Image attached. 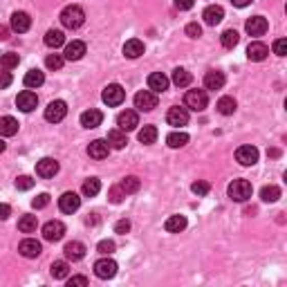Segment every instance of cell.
<instances>
[{"instance_id":"cell-9","label":"cell","mask_w":287,"mask_h":287,"mask_svg":"<svg viewBox=\"0 0 287 287\" xmlns=\"http://www.w3.org/2000/svg\"><path fill=\"white\" fill-rule=\"evenodd\" d=\"M95 274L99 278H103V280H108V278H113L115 274H117V262L113 260V258H99L97 262H95Z\"/></svg>"},{"instance_id":"cell-21","label":"cell","mask_w":287,"mask_h":287,"mask_svg":"<svg viewBox=\"0 0 287 287\" xmlns=\"http://www.w3.org/2000/svg\"><path fill=\"white\" fill-rule=\"evenodd\" d=\"M267 18H262V16H254V18L247 20V25H245V29H247L249 36H262V34L267 32Z\"/></svg>"},{"instance_id":"cell-36","label":"cell","mask_w":287,"mask_h":287,"mask_svg":"<svg viewBox=\"0 0 287 287\" xmlns=\"http://www.w3.org/2000/svg\"><path fill=\"white\" fill-rule=\"evenodd\" d=\"M70 274V265L65 260H54L52 262V276H54L56 280H65Z\"/></svg>"},{"instance_id":"cell-23","label":"cell","mask_w":287,"mask_h":287,"mask_svg":"<svg viewBox=\"0 0 287 287\" xmlns=\"http://www.w3.org/2000/svg\"><path fill=\"white\" fill-rule=\"evenodd\" d=\"M267 54H269V48L265 43H260V40H254V43L247 48V58H249V61H256V63L265 61Z\"/></svg>"},{"instance_id":"cell-10","label":"cell","mask_w":287,"mask_h":287,"mask_svg":"<svg viewBox=\"0 0 287 287\" xmlns=\"http://www.w3.org/2000/svg\"><path fill=\"white\" fill-rule=\"evenodd\" d=\"M79 207H81V197L74 191H68L58 197V209H61L63 213H74Z\"/></svg>"},{"instance_id":"cell-53","label":"cell","mask_w":287,"mask_h":287,"mask_svg":"<svg viewBox=\"0 0 287 287\" xmlns=\"http://www.w3.org/2000/svg\"><path fill=\"white\" fill-rule=\"evenodd\" d=\"M193 5H195V0H175V7H178L180 11H186V9H191Z\"/></svg>"},{"instance_id":"cell-22","label":"cell","mask_w":287,"mask_h":287,"mask_svg":"<svg viewBox=\"0 0 287 287\" xmlns=\"http://www.w3.org/2000/svg\"><path fill=\"white\" fill-rule=\"evenodd\" d=\"M83 54H85L83 40H72V43L65 45V54H63V58H65V61H79V58H83Z\"/></svg>"},{"instance_id":"cell-34","label":"cell","mask_w":287,"mask_h":287,"mask_svg":"<svg viewBox=\"0 0 287 287\" xmlns=\"http://www.w3.org/2000/svg\"><path fill=\"white\" fill-rule=\"evenodd\" d=\"M45 83V74L40 70H29L25 74V85L27 87H40Z\"/></svg>"},{"instance_id":"cell-52","label":"cell","mask_w":287,"mask_h":287,"mask_svg":"<svg viewBox=\"0 0 287 287\" xmlns=\"http://www.w3.org/2000/svg\"><path fill=\"white\" fill-rule=\"evenodd\" d=\"M115 231L117 233H128V231H130V220H119L115 225Z\"/></svg>"},{"instance_id":"cell-8","label":"cell","mask_w":287,"mask_h":287,"mask_svg":"<svg viewBox=\"0 0 287 287\" xmlns=\"http://www.w3.org/2000/svg\"><path fill=\"white\" fill-rule=\"evenodd\" d=\"M117 126H119V130L130 133L139 126V115L135 110H124V113L117 115Z\"/></svg>"},{"instance_id":"cell-55","label":"cell","mask_w":287,"mask_h":287,"mask_svg":"<svg viewBox=\"0 0 287 287\" xmlns=\"http://www.w3.org/2000/svg\"><path fill=\"white\" fill-rule=\"evenodd\" d=\"M11 215V207L9 204H0V220H7Z\"/></svg>"},{"instance_id":"cell-35","label":"cell","mask_w":287,"mask_h":287,"mask_svg":"<svg viewBox=\"0 0 287 287\" xmlns=\"http://www.w3.org/2000/svg\"><path fill=\"white\" fill-rule=\"evenodd\" d=\"M166 144L171 146V148H182V146L189 144V135H186V133H180V130H175V133H171V135L166 137Z\"/></svg>"},{"instance_id":"cell-49","label":"cell","mask_w":287,"mask_h":287,"mask_svg":"<svg viewBox=\"0 0 287 287\" xmlns=\"http://www.w3.org/2000/svg\"><path fill=\"white\" fill-rule=\"evenodd\" d=\"M186 36L200 38V36H202V27L197 25V23H189V25H186Z\"/></svg>"},{"instance_id":"cell-48","label":"cell","mask_w":287,"mask_h":287,"mask_svg":"<svg viewBox=\"0 0 287 287\" xmlns=\"http://www.w3.org/2000/svg\"><path fill=\"white\" fill-rule=\"evenodd\" d=\"M191 191L195 193V195L202 197V195H207V193L211 191V186H209V182H202V180H200V182H195V184L191 186Z\"/></svg>"},{"instance_id":"cell-19","label":"cell","mask_w":287,"mask_h":287,"mask_svg":"<svg viewBox=\"0 0 287 287\" xmlns=\"http://www.w3.org/2000/svg\"><path fill=\"white\" fill-rule=\"evenodd\" d=\"M110 153V146L105 139H95L90 146H87V155L92 157V160H105Z\"/></svg>"},{"instance_id":"cell-59","label":"cell","mask_w":287,"mask_h":287,"mask_svg":"<svg viewBox=\"0 0 287 287\" xmlns=\"http://www.w3.org/2000/svg\"><path fill=\"white\" fill-rule=\"evenodd\" d=\"M0 56H3V54H0Z\"/></svg>"},{"instance_id":"cell-25","label":"cell","mask_w":287,"mask_h":287,"mask_svg":"<svg viewBox=\"0 0 287 287\" xmlns=\"http://www.w3.org/2000/svg\"><path fill=\"white\" fill-rule=\"evenodd\" d=\"M168 87V79L164 77L162 72H153L148 77V90L155 92V95H160V92H164Z\"/></svg>"},{"instance_id":"cell-27","label":"cell","mask_w":287,"mask_h":287,"mask_svg":"<svg viewBox=\"0 0 287 287\" xmlns=\"http://www.w3.org/2000/svg\"><path fill=\"white\" fill-rule=\"evenodd\" d=\"M108 146H113V148L117 150H121V148H126V144H128V137H126V133L124 130H119V128H115V130H110L108 133Z\"/></svg>"},{"instance_id":"cell-2","label":"cell","mask_w":287,"mask_h":287,"mask_svg":"<svg viewBox=\"0 0 287 287\" xmlns=\"http://www.w3.org/2000/svg\"><path fill=\"white\" fill-rule=\"evenodd\" d=\"M227 193H229V197L233 202H247L251 197V193H254V189H251V184L247 180H233L229 184V189H227Z\"/></svg>"},{"instance_id":"cell-6","label":"cell","mask_w":287,"mask_h":287,"mask_svg":"<svg viewBox=\"0 0 287 287\" xmlns=\"http://www.w3.org/2000/svg\"><path fill=\"white\" fill-rule=\"evenodd\" d=\"M63 236H65V225L61 220H50L43 225V238L48 242H58Z\"/></svg>"},{"instance_id":"cell-18","label":"cell","mask_w":287,"mask_h":287,"mask_svg":"<svg viewBox=\"0 0 287 287\" xmlns=\"http://www.w3.org/2000/svg\"><path fill=\"white\" fill-rule=\"evenodd\" d=\"M85 245L83 242H79V240H72V242H68L65 245V249H63V254H65V258L68 260H72V262H77L81 260L85 256Z\"/></svg>"},{"instance_id":"cell-24","label":"cell","mask_w":287,"mask_h":287,"mask_svg":"<svg viewBox=\"0 0 287 287\" xmlns=\"http://www.w3.org/2000/svg\"><path fill=\"white\" fill-rule=\"evenodd\" d=\"M222 85H225V74H222L220 70H209V72L204 74V87H207V90H220Z\"/></svg>"},{"instance_id":"cell-26","label":"cell","mask_w":287,"mask_h":287,"mask_svg":"<svg viewBox=\"0 0 287 287\" xmlns=\"http://www.w3.org/2000/svg\"><path fill=\"white\" fill-rule=\"evenodd\" d=\"M18 133V121L14 117H0V137H14Z\"/></svg>"},{"instance_id":"cell-13","label":"cell","mask_w":287,"mask_h":287,"mask_svg":"<svg viewBox=\"0 0 287 287\" xmlns=\"http://www.w3.org/2000/svg\"><path fill=\"white\" fill-rule=\"evenodd\" d=\"M58 173V162L52 160V157H43L40 162H36V175L38 178H54Z\"/></svg>"},{"instance_id":"cell-33","label":"cell","mask_w":287,"mask_h":287,"mask_svg":"<svg viewBox=\"0 0 287 287\" xmlns=\"http://www.w3.org/2000/svg\"><path fill=\"white\" fill-rule=\"evenodd\" d=\"M121 189H124L126 195H130V193H137L142 189V180L137 178V175H128V178L121 180Z\"/></svg>"},{"instance_id":"cell-17","label":"cell","mask_w":287,"mask_h":287,"mask_svg":"<svg viewBox=\"0 0 287 287\" xmlns=\"http://www.w3.org/2000/svg\"><path fill=\"white\" fill-rule=\"evenodd\" d=\"M101 121H103V113L101 110H97V108H90V110H85L83 115H81V126L83 128H97V126H101Z\"/></svg>"},{"instance_id":"cell-50","label":"cell","mask_w":287,"mask_h":287,"mask_svg":"<svg viewBox=\"0 0 287 287\" xmlns=\"http://www.w3.org/2000/svg\"><path fill=\"white\" fill-rule=\"evenodd\" d=\"M274 54H278V56H285L287 54V40L285 38L274 40Z\"/></svg>"},{"instance_id":"cell-12","label":"cell","mask_w":287,"mask_h":287,"mask_svg":"<svg viewBox=\"0 0 287 287\" xmlns=\"http://www.w3.org/2000/svg\"><path fill=\"white\" fill-rule=\"evenodd\" d=\"M236 160L242 164V166H254L258 162V148L256 146H240L236 150Z\"/></svg>"},{"instance_id":"cell-40","label":"cell","mask_w":287,"mask_h":287,"mask_svg":"<svg viewBox=\"0 0 287 287\" xmlns=\"http://www.w3.org/2000/svg\"><path fill=\"white\" fill-rule=\"evenodd\" d=\"M278 197H280V189H278V186H274V184L262 186V191H260V200L262 202H278Z\"/></svg>"},{"instance_id":"cell-11","label":"cell","mask_w":287,"mask_h":287,"mask_svg":"<svg viewBox=\"0 0 287 287\" xmlns=\"http://www.w3.org/2000/svg\"><path fill=\"white\" fill-rule=\"evenodd\" d=\"M166 121H168V126H175V128L186 126L189 124V110L180 108V105H173V108L166 113Z\"/></svg>"},{"instance_id":"cell-46","label":"cell","mask_w":287,"mask_h":287,"mask_svg":"<svg viewBox=\"0 0 287 287\" xmlns=\"http://www.w3.org/2000/svg\"><path fill=\"white\" fill-rule=\"evenodd\" d=\"M97 251L99 254H103V256H110L115 251V242L113 240H101V242L97 245Z\"/></svg>"},{"instance_id":"cell-39","label":"cell","mask_w":287,"mask_h":287,"mask_svg":"<svg viewBox=\"0 0 287 287\" xmlns=\"http://www.w3.org/2000/svg\"><path fill=\"white\" fill-rule=\"evenodd\" d=\"M36 227H38L36 215H23V218L18 220V229L23 233H34V231H36Z\"/></svg>"},{"instance_id":"cell-57","label":"cell","mask_w":287,"mask_h":287,"mask_svg":"<svg viewBox=\"0 0 287 287\" xmlns=\"http://www.w3.org/2000/svg\"><path fill=\"white\" fill-rule=\"evenodd\" d=\"M233 5H236V7H247V5L251 3V0H231Z\"/></svg>"},{"instance_id":"cell-56","label":"cell","mask_w":287,"mask_h":287,"mask_svg":"<svg viewBox=\"0 0 287 287\" xmlns=\"http://www.w3.org/2000/svg\"><path fill=\"white\" fill-rule=\"evenodd\" d=\"M7 34H9V29L7 27H3V25H0V40H7L9 36H7Z\"/></svg>"},{"instance_id":"cell-47","label":"cell","mask_w":287,"mask_h":287,"mask_svg":"<svg viewBox=\"0 0 287 287\" xmlns=\"http://www.w3.org/2000/svg\"><path fill=\"white\" fill-rule=\"evenodd\" d=\"M48 204H50V195H48V193H40V195H36L32 200V207L34 209H45Z\"/></svg>"},{"instance_id":"cell-1","label":"cell","mask_w":287,"mask_h":287,"mask_svg":"<svg viewBox=\"0 0 287 287\" xmlns=\"http://www.w3.org/2000/svg\"><path fill=\"white\" fill-rule=\"evenodd\" d=\"M61 23H63V27H68V29H79L81 25L85 23V11L79 7V5H68L65 9L61 11Z\"/></svg>"},{"instance_id":"cell-43","label":"cell","mask_w":287,"mask_h":287,"mask_svg":"<svg viewBox=\"0 0 287 287\" xmlns=\"http://www.w3.org/2000/svg\"><path fill=\"white\" fill-rule=\"evenodd\" d=\"M63 63H65V58H63L61 54H50L48 58H45V65H48L50 70H61Z\"/></svg>"},{"instance_id":"cell-58","label":"cell","mask_w":287,"mask_h":287,"mask_svg":"<svg viewBox=\"0 0 287 287\" xmlns=\"http://www.w3.org/2000/svg\"><path fill=\"white\" fill-rule=\"evenodd\" d=\"M3 150H5V142H3V139H0V153H3Z\"/></svg>"},{"instance_id":"cell-41","label":"cell","mask_w":287,"mask_h":287,"mask_svg":"<svg viewBox=\"0 0 287 287\" xmlns=\"http://www.w3.org/2000/svg\"><path fill=\"white\" fill-rule=\"evenodd\" d=\"M81 191H83L85 197H95L97 193L101 191V182H99L97 178H90V180H85V182H83V189H81Z\"/></svg>"},{"instance_id":"cell-14","label":"cell","mask_w":287,"mask_h":287,"mask_svg":"<svg viewBox=\"0 0 287 287\" xmlns=\"http://www.w3.org/2000/svg\"><path fill=\"white\" fill-rule=\"evenodd\" d=\"M16 105H18V110H23V113H32L38 105V97L34 95L32 90H23L20 95L16 97Z\"/></svg>"},{"instance_id":"cell-37","label":"cell","mask_w":287,"mask_h":287,"mask_svg":"<svg viewBox=\"0 0 287 287\" xmlns=\"http://www.w3.org/2000/svg\"><path fill=\"white\" fill-rule=\"evenodd\" d=\"M139 142L146 144V146H150V144H155L157 142V128L155 126H144L142 130H139Z\"/></svg>"},{"instance_id":"cell-16","label":"cell","mask_w":287,"mask_h":287,"mask_svg":"<svg viewBox=\"0 0 287 287\" xmlns=\"http://www.w3.org/2000/svg\"><path fill=\"white\" fill-rule=\"evenodd\" d=\"M11 29H14L16 34H25L29 27H32V18H29V14H25V11H14L11 14Z\"/></svg>"},{"instance_id":"cell-54","label":"cell","mask_w":287,"mask_h":287,"mask_svg":"<svg viewBox=\"0 0 287 287\" xmlns=\"http://www.w3.org/2000/svg\"><path fill=\"white\" fill-rule=\"evenodd\" d=\"M68 285L72 287V285H87V278L85 276H72L68 280Z\"/></svg>"},{"instance_id":"cell-42","label":"cell","mask_w":287,"mask_h":287,"mask_svg":"<svg viewBox=\"0 0 287 287\" xmlns=\"http://www.w3.org/2000/svg\"><path fill=\"white\" fill-rule=\"evenodd\" d=\"M18 63H20V56L14 54V52H7V54L0 56V65H3V70H14Z\"/></svg>"},{"instance_id":"cell-5","label":"cell","mask_w":287,"mask_h":287,"mask_svg":"<svg viewBox=\"0 0 287 287\" xmlns=\"http://www.w3.org/2000/svg\"><path fill=\"white\" fill-rule=\"evenodd\" d=\"M68 115V103L63 101V99H56V101H52L48 108H45V119L50 121V124H58V121H63Z\"/></svg>"},{"instance_id":"cell-29","label":"cell","mask_w":287,"mask_h":287,"mask_svg":"<svg viewBox=\"0 0 287 287\" xmlns=\"http://www.w3.org/2000/svg\"><path fill=\"white\" fill-rule=\"evenodd\" d=\"M164 229L168 233H180L186 229V218L184 215H171L166 222H164Z\"/></svg>"},{"instance_id":"cell-28","label":"cell","mask_w":287,"mask_h":287,"mask_svg":"<svg viewBox=\"0 0 287 287\" xmlns=\"http://www.w3.org/2000/svg\"><path fill=\"white\" fill-rule=\"evenodd\" d=\"M124 54L128 58H139L144 54V43L139 38H130V40H126V45H124Z\"/></svg>"},{"instance_id":"cell-45","label":"cell","mask_w":287,"mask_h":287,"mask_svg":"<svg viewBox=\"0 0 287 287\" xmlns=\"http://www.w3.org/2000/svg\"><path fill=\"white\" fill-rule=\"evenodd\" d=\"M34 186V180L29 178V175H20L18 180H16V189L18 191H29Z\"/></svg>"},{"instance_id":"cell-38","label":"cell","mask_w":287,"mask_h":287,"mask_svg":"<svg viewBox=\"0 0 287 287\" xmlns=\"http://www.w3.org/2000/svg\"><path fill=\"white\" fill-rule=\"evenodd\" d=\"M220 40H222V48L225 50H233L240 40V34L236 32V29H227V32L220 36Z\"/></svg>"},{"instance_id":"cell-4","label":"cell","mask_w":287,"mask_h":287,"mask_svg":"<svg viewBox=\"0 0 287 287\" xmlns=\"http://www.w3.org/2000/svg\"><path fill=\"white\" fill-rule=\"evenodd\" d=\"M101 99H103V103L105 105H121L124 103V99H126V90L121 87L119 83H110V85H105L103 87V95H101Z\"/></svg>"},{"instance_id":"cell-15","label":"cell","mask_w":287,"mask_h":287,"mask_svg":"<svg viewBox=\"0 0 287 287\" xmlns=\"http://www.w3.org/2000/svg\"><path fill=\"white\" fill-rule=\"evenodd\" d=\"M18 251H20L23 258H38L40 251H43V247H40L38 240L27 238V240H23V242L18 245Z\"/></svg>"},{"instance_id":"cell-44","label":"cell","mask_w":287,"mask_h":287,"mask_svg":"<svg viewBox=\"0 0 287 287\" xmlns=\"http://www.w3.org/2000/svg\"><path fill=\"white\" fill-rule=\"evenodd\" d=\"M108 197H110V202H113V204H119V202H124L126 193H124V189H121V184L113 186V189H110V193H108Z\"/></svg>"},{"instance_id":"cell-51","label":"cell","mask_w":287,"mask_h":287,"mask_svg":"<svg viewBox=\"0 0 287 287\" xmlns=\"http://www.w3.org/2000/svg\"><path fill=\"white\" fill-rule=\"evenodd\" d=\"M9 85H11V74H9V70H3L0 72V90H5Z\"/></svg>"},{"instance_id":"cell-7","label":"cell","mask_w":287,"mask_h":287,"mask_svg":"<svg viewBox=\"0 0 287 287\" xmlns=\"http://www.w3.org/2000/svg\"><path fill=\"white\" fill-rule=\"evenodd\" d=\"M135 108L142 110V113H150L157 108V95L150 90H142L135 95Z\"/></svg>"},{"instance_id":"cell-31","label":"cell","mask_w":287,"mask_h":287,"mask_svg":"<svg viewBox=\"0 0 287 287\" xmlns=\"http://www.w3.org/2000/svg\"><path fill=\"white\" fill-rule=\"evenodd\" d=\"M215 108H218V113H220V115L229 117V115L236 113L238 103H236V99H233V97H222L220 101H218V105H215Z\"/></svg>"},{"instance_id":"cell-32","label":"cell","mask_w":287,"mask_h":287,"mask_svg":"<svg viewBox=\"0 0 287 287\" xmlns=\"http://www.w3.org/2000/svg\"><path fill=\"white\" fill-rule=\"evenodd\" d=\"M191 72L189 70H184V68H178V70H173V83L178 85V87H186V85H191Z\"/></svg>"},{"instance_id":"cell-20","label":"cell","mask_w":287,"mask_h":287,"mask_svg":"<svg viewBox=\"0 0 287 287\" xmlns=\"http://www.w3.org/2000/svg\"><path fill=\"white\" fill-rule=\"evenodd\" d=\"M202 18H204V23H207V25L215 27L218 23H222V18H225V9H222L220 5H209V7L204 9Z\"/></svg>"},{"instance_id":"cell-30","label":"cell","mask_w":287,"mask_h":287,"mask_svg":"<svg viewBox=\"0 0 287 287\" xmlns=\"http://www.w3.org/2000/svg\"><path fill=\"white\" fill-rule=\"evenodd\" d=\"M65 43V34L61 32V29H50L48 34H45V45L52 50H56V48H61V45Z\"/></svg>"},{"instance_id":"cell-3","label":"cell","mask_w":287,"mask_h":287,"mask_svg":"<svg viewBox=\"0 0 287 287\" xmlns=\"http://www.w3.org/2000/svg\"><path fill=\"white\" fill-rule=\"evenodd\" d=\"M184 105L189 110H195V113H202V110H207V105H209L207 90H189L184 95Z\"/></svg>"}]
</instances>
